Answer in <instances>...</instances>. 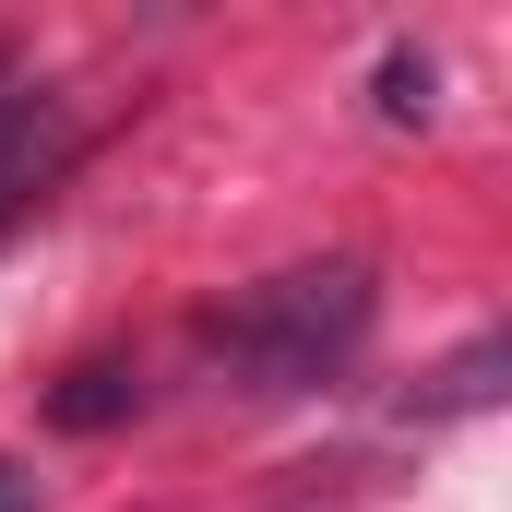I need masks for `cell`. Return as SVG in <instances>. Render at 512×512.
I'll use <instances>...</instances> for the list:
<instances>
[{
	"instance_id": "1",
	"label": "cell",
	"mask_w": 512,
	"mask_h": 512,
	"mask_svg": "<svg viewBox=\"0 0 512 512\" xmlns=\"http://www.w3.org/2000/svg\"><path fill=\"white\" fill-rule=\"evenodd\" d=\"M370 322H382V274L358 251L334 262H286V274H262L239 286L227 310H203V382L239 393V405H286V393H322L346 382V358L370 346Z\"/></svg>"
},
{
	"instance_id": "3",
	"label": "cell",
	"mask_w": 512,
	"mask_h": 512,
	"mask_svg": "<svg viewBox=\"0 0 512 512\" xmlns=\"http://www.w3.org/2000/svg\"><path fill=\"white\" fill-rule=\"evenodd\" d=\"M429 405L441 417H465V405H512V334H489V346H465L441 382H429Z\"/></svg>"
},
{
	"instance_id": "5",
	"label": "cell",
	"mask_w": 512,
	"mask_h": 512,
	"mask_svg": "<svg viewBox=\"0 0 512 512\" xmlns=\"http://www.w3.org/2000/svg\"><path fill=\"white\" fill-rule=\"evenodd\" d=\"M382 120H429V60H417V48L382 60Z\"/></svg>"
},
{
	"instance_id": "6",
	"label": "cell",
	"mask_w": 512,
	"mask_h": 512,
	"mask_svg": "<svg viewBox=\"0 0 512 512\" xmlns=\"http://www.w3.org/2000/svg\"><path fill=\"white\" fill-rule=\"evenodd\" d=\"M0 512H48V477H36V465H12V453H0Z\"/></svg>"
},
{
	"instance_id": "4",
	"label": "cell",
	"mask_w": 512,
	"mask_h": 512,
	"mask_svg": "<svg viewBox=\"0 0 512 512\" xmlns=\"http://www.w3.org/2000/svg\"><path fill=\"white\" fill-rule=\"evenodd\" d=\"M131 393H143V382H131L120 358H84V370H72V382L48 393V417H60V429H108V417H120Z\"/></svg>"
},
{
	"instance_id": "2",
	"label": "cell",
	"mask_w": 512,
	"mask_h": 512,
	"mask_svg": "<svg viewBox=\"0 0 512 512\" xmlns=\"http://www.w3.org/2000/svg\"><path fill=\"white\" fill-rule=\"evenodd\" d=\"M60 155H72V131L48 120V96L0 72V215H24V203L60 179Z\"/></svg>"
}]
</instances>
